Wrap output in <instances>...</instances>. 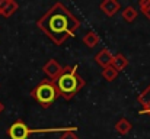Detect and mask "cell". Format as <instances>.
<instances>
[{
  "mask_svg": "<svg viewBox=\"0 0 150 139\" xmlns=\"http://www.w3.org/2000/svg\"><path fill=\"white\" fill-rule=\"evenodd\" d=\"M37 26L55 45H63L67 38L74 36L76 31L80 28V20L61 1H57L38 19Z\"/></svg>",
  "mask_w": 150,
  "mask_h": 139,
  "instance_id": "obj_1",
  "label": "cell"
},
{
  "mask_svg": "<svg viewBox=\"0 0 150 139\" xmlns=\"http://www.w3.org/2000/svg\"><path fill=\"white\" fill-rule=\"evenodd\" d=\"M54 84L64 100H71L85 87V80L79 75L77 65H66L63 67L61 74L54 80Z\"/></svg>",
  "mask_w": 150,
  "mask_h": 139,
  "instance_id": "obj_2",
  "label": "cell"
},
{
  "mask_svg": "<svg viewBox=\"0 0 150 139\" xmlns=\"http://www.w3.org/2000/svg\"><path fill=\"white\" fill-rule=\"evenodd\" d=\"M31 96H32V98H34L41 107H44V109H48L51 104L60 97L54 81H52V80H48V78L42 80L35 89H32Z\"/></svg>",
  "mask_w": 150,
  "mask_h": 139,
  "instance_id": "obj_3",
  "label": "cell"
},
{
  "mask_svg": "<svg viewBox=\"0 0 150 139\" xmlns=\"http://www.w3.org/2000/svg\"><path fill=\"white\" fill-rule=\"evenodd\" d=\"M31 133H35V129L28 128V125L23 120L13 122L7 129V135L10 139H28Z\"/></svg>",
  "mask_w": 150,
  "mask_h": 139,
  "instance_id": "obj_4",
  "label": "cell"
},
{
  "mask_svg": "<svg viewBox=\"0 0 150 139\" xmlns=\"http://www.w3.org/2000/svg\"><path fill=\"white\" fill-rule=\"evenodd\" d=\"M42 71L48 75V80H55L60 74H61V71H63V67L58 64V61H55V59H48L45 64H44V67H42Z\"/></svg>",
  "mask_w": 150,
  "mask_h": 139,
  "instance_id": "obj_5",
  "label": "cell"
},
{
  "mask_svg": "<svg viewBox=\"0 0 150 139\" xmlns=\"http://www.w3.org/2000/svg\"><path fill=\"white\" fill-rule=\"evenodd\" d=\"M112 59H114V55L111 54V51L108 48H102L99 52L95 55V61H96V64L99 67H102V70L109 67V65H112Z\"/></svg>",
  "mask_w": 150,
  "mask_h": 139,
  "instance_id": "obj_6",
  "label": "cell"
},
{
  "mask_svg": "<svg viewBox=\"0 0 150 139\" xmlns=\"http://www.w3.org/2000/svg\"><path fill=\"white\" fill-rule=\"evenodd\" d=\"M99 9L106 15V16L112 17V16H115V15L120 12L121 4H120L117 0H103V1L99 4Z\"/></svg>",
  "mask_w": 150,
  "mask_h": 139,
  "instance_id": "obj_7",
  "label": "cell"
},
{
  "mask_svg": "<svg viewBox=\"0 0 150 139\" xmlns=\"http://www.w3.org/2000/svg\"><path fill=\"white\" fill-rule=\"evenodd\" d=\"M112 67H114L118 73H121V71H124V70L128 67V59L125 58V55H122L121 52H118L117 55H114Z\"/></svg>",
  "mask_w": 150,
  "mask_h": 139,
  "instance_id": "obj_8",
  "label": "cell"
},
{
  "mask_svg": "<svg viewBox=\"0 0 150 139\" xmlns=\"http://www.w3.org/2000/svg\"><path fill=\"white\" fill-rule=\"evenodd\" d=\"M131 129H133V125H131V122H130L128 119H125V117H121V119L115 123V131H117L120 135H127V133L131 132Z\"/></svg>",
  "mask_w": 150,
  "mask_h": 139,
  "instance_id": "obj_9",
  "label": "cell"
},
{
  "mask_svg": "<svg viewBox=\"0 0 150 139\" xmlns=\"http://www.w3.org/2000/svg\"><path fill=\"white\" fill-rule=\"evenodd\" d=\"M83 44L88 46V48H95V46L99 44V35L93 31H89L85 36H83Z\"/></svg>",
  "mask_w": 150,
  "mask_h": 139,
  "instance_id": "obj_10",
  "label": "cell"
},
{
  "mask_svg": "<svg viewBox=\"0 0 150 139\" xmlns=\"http://www.w3.org/2000/svg\"><path fill=\"white\" fill-rule=\"evenodd\" d=\"M137 9L136 7H133V6H127L122 12H121V16H122V19L125 20V22H128V23H131V22H134L136 19H137Z\"/></svg>",
  "mask_w": 150,
  "mask_h": 139,
  "instance_id": "obj_11",
  "label": "cell"
},
{
  "mask_svg": "<svg viewBox=\"0 0 150 139\" xmlns=\"http://www.w3.org/2000/svg\"><path fill=\"white\" fill-rule=\"evenodd\" d=\"M18 3L15 1V0H7V3H6V6H4V9H3V12L0 13L3 17H10L16 10H18Z\"/></svg>",
  "mask_w": 150,
  "mask_h": 139,
  "instance_id": "obj_12",
  "label": "cell"
},
{
  "mask_svg": "<svg viewBox=\"0 0 150 139\" xmlns=\"http://www.w3.org/2000/svg\"><path fill=\"white\" fill-rule=\"evenodd\" d=\"M118 71L112 67V65H109V67H106V68H103L102 70V77L106 80V81H114L117 77H118Z\"/></svg>",
  "mask_w": 150,
  "mask_h": 139,
  "instance_id": "obj_13",
  "label": "cell"
},
{
  "mask_svg": "<svg viewBox=\"0 0 150 139\" xmlns=\"http://www.w3.org/2000/svg\"><path fill=\"white\" fill-rule=\"evenodd\" d=\"M137 100H139V103H140L143 107H144V106H149L150 104V84L139 94Z\"/></svg>",
  "mask_w": 150,
  "mask_h": 139,
  "instance_id": "obj_14",
  "label": "cell"
},
{
  "mask_svg": "<svg viewBox=\"0 0 150 139\" xmlns=\"http://www.w3.org/2000/svg\"><path fill=\"white\" fill-rule=\"evenodd\" d=\"M139 6H140V12L150 20V0H140Z\"/></svg>",
  "mask_w": 150,
  "mask_h": 139,
  "instance_id": "obj_15",
  "label": "cell"
},
{
  "mask_svg": "<svg viewBox=\"0 0 150 139\" xmlns=\"http://www.w3.org/2000/svg\"><path fill=\"white\" fill-rule=\"evenodd\" d=\"M76 128H73V129H69V131H64L63 133H61V136L60 139H79V136L76 135Z\"/></svg>",
  "mask_w": 150,
  "mask_h": 139,
  "instance_id": "obj_16",
  "label": "cell"
},
{
  "mask_svg": "<svg viewBox=\"0 0 150 139\" xmlns=\"http://www.w3.org/2000/svg\"><path fill=\"white\" fill-rule=\"evenodd\" d=\"M6 3H7V0H0V13L3 12V9H4Z\"/></svg>",
  "mask_w": 150,
  "mask_h": 139,
  "instance_id": "obj_17",
  "label": "cell"
},
{
  "mask_svg": "<svg viewBox=\"0 0 150 139\" xmlns=\"http://www.w3.org/2000/svg\"><path fill=\"white\" fill-rule=\"evenodd\" d=\"M3 110H4V104H3V103H1V101H0V113H1V112H3Z\"/></svg>",
  "mask_w": 150,
  "mask_h": 139,
  "instance_id": "obj_18",
  "label": "cell"
}]
</instances>
